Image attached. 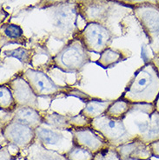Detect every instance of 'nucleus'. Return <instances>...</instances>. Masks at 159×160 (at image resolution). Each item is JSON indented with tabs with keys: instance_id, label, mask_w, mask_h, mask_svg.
I'll list each match as a JSON object with an SVG mask.
<instances>
[{
	"instance_id": "nucleus-1",
	"label": "nucleus",
	"mask_w": 159,
	"mask_h": 160,
	"mask_svg": "<svg viewBox=\"0 0 159 160\" xmlns=\"http://www.w3.org/2000/svg\"><path fill=\"white\" fill-rule=\"evenodd\" d=\"M158 95L159 70L149 61L135 72L121 98L131 104H154Z\"/></svg>"
},
{
	"instance_id": "nucleus-2",
	"label": "nucleus",
	"mask_w": 159,
	"mask_h": 160,
	"mask_svg": "<svg viewBox=\"0 0 159 160\" xmlns=\"http://www.w3.org/2000/svg\"><path fill=\"white\" fill-rule=\"evenodd\" d=\"M91 56L88 50L77 38H73L53 58L57 68L64 72L80 71L85 64L90 63Z\"/></svg>"
},
{
	"instance_id": "nucleus-3",
	"label": "nucleus",
	"mask_w": 159,
	"mask_h": 160,
	"mask_svg": "<svg viewBox=\"0 0 159 160\" xmlns=\"http://www.w3.org/2000/svg\"><path fill=\"white\" fill-rule=\"evenodd\" d=\"M134 14L139 21L143 32L149 39L151 51L159 58V7L147 4L134 8Z\"/></svg>"
},
{
	"instance_id": "nucleus-4",
	"label": "nucleus",
	"mask_w": 159,
	"mask_h": 160,
	"mask_svg": "<svg viewBox=\"0 0 159 160\" xmlns=\"http://www.w3.org/2000/svg\"><path fill=\"white\" fill-rule=\"evenodd\" d=\"M75 37L81 40L88 52L97 54L109 48L112 40V32L100 23H88L84 30L77 32Z\"/></svg>"
},
{
	"instance_id": "nucleus-5",
	"label": "nucleus",
	"mask_w": 159,
	"mask_h": 160,
	"mask_svg": "<svg viewBox=\"0 0 159 160\" xmlns=\"http://www.w3.org/2000/svg\"><path fill=\"white\" fill-rule=\"evenodd\" d=\"M76 4H59L54 13V37L56 39L64 41L74 38L77 33Z\"/></svg>"
},
{
	"instance_id": "nucleus-6",
	"label": "nucleus",
	"mask_w": 159,
	"mask_h": 160,
	"mask_svg": "<svg viewBox=\"0 0 159 160\" xmlns=\"http://www.w3.org/2000/svg\"><path fill=\"white\" fill-rule=\"evenodd\" d=\"M91 127L99 133L109 144H116L117 146L123 144L122 140L128 136V132L123 119L112 118L106 114L92 120Z\"/></svg>"
},
{
	"instance_id": "nucleus-7",
	"label": "nucleus",
	"mask_w": 159,
	"mask_h": 160,
	"mask_svg": "<svg viewBox=\"0 0 159 160\" xmlns=\"http://www.w3.org/2000/svg\"><path fill=\"white\" fill-rule=\"evenodd\" d=\"M37 97H54L64 89L57 85L46 73L34 69H27L22 74Z\"/></svg>"
},
{
	"instance_id": "nucleus-8",
	"label": "nucleus",
	"mask_w": 159,
	"mask_h": 160,
	"mask_svg": "<svg viewBox=\"0 0 159 160\" xmlns=\"http://www.w3.org/2000/svg\"><path fill=\"white\" fill-rule=\"evenodd\" d=\"M2 133L10 144L20 149L31 145L36 137L34 129L13 119L3 127Z\"/></svg>"
},
{
	"instance_id": "nucleus-9",
	"label": "nucleus",
	"mask_w": 159,
	"mask_h": 160,
	"mask_svg": "<svg viewBox=\"0 0 159 160\" xmlns=\"http://www.w3.org/2000/svg\"><path fill=\"white\" fill-rule=\"evenodd\" d=\"M75 4L77 13L88 23H103L110 11L107 0H76Z\"/></svg>"
},
{
	"instance_id": "nucleus-10",
	"label": "nucleus",
	"mask_w": 159,
	"mask_h": 160,
	"mask_svg": "<svg viewBox=\"0 0 159 160\" xmlns=\"http://www.w3.org/2000/svg\"><path fill=\"white\" fill-rule=\"evenodd\" d=\"M72 141L74 146L86 149L94 155L110 145L107 141L91 126L73 130Z\"/></svg>"
},
{
	"instance_id": "nucleus-11",
	"label": "nucleus",
	"mask_w": 159,
	"mask_h": 160,
	"mask_svg": "<svg viewBox=\"0 0 159 160\" xmlns=\"http://www.w3.org/2000/svg\"><path fill=\"white\" fill-rule=\"evenodd\" d=\"M5 84L11 89L14 99L18 106L38 108L37 96L22 75L15 77Z\"/></svg>"
},
{
	"instance_id": "nucleus-12",
	"label": "nucleus",
	"mask_w": 159,
	"mask_h": 160,
	"mask_svg": "<svg viewBox=\"0 0 159 160\" xmlns=\"http://www.w3.org/2000/svg\"><path fill=\"white\" fill-rule=\"evenodd\" d=\"M44 123L57 130H75L91 126L92 121L83 116L81 113L76 116L62 115L57 112H45L42 114Z\"/></svg>"
},
{
	"instance_id": "nucleus-13",
	"label": "nucleus",
	"mask_w": 159,
	"mask_h": 160,
	"mask_svg": "<svg viewBox=\"0 0 159 160\" xmlns=\"http://www.w3.org/2000/svg\"><path fill=\"white\" fill-rule=\"evenodd\" d=\"M117 151L119 154L121 160H150L152 152L150 145L137 138L129 143H124L117 146Z\"/></svg>"
},
{
	"instance_id": "nucleus-14",
	"label": "nucleus",
	"mask_w": 159,
	"mask_h": 160,
	"mask_svg": "<svg viewBox=\"0 0 159 160\" xmlns=\"http://www.w3.org/2000/svg\"><path fill=\"white\" fill-rule=\"evenodd\" d=\"M140 131V135L137 138L145 144H150L159 140V112L157 111L151 113L148 118L143 121L136 122Z\"/></svg>"
},
{
	"instance_id": "nucleus-15",
	"label": "nucleus",
	"mask_w": 159,
	"mask_h": 160,
	"mask_svg": "<svg viewBox=\"0 0 159 160\" xmlns=\"http://www.w3.org/2000/svg\"><path fill=\"white\" fill-rule=\"evenodd\" d=\"M12 119L34 130L44 123L43 116L41 112L37 111V109L26 106H17V108L12 113Z\"/></svg>"
},
{
	"instance_id": "nucleus-16",
	"label": "nucleus",
	"mask_w": 159,
	"mask_h": 160,
	"mask_svg": "<svg viewBox=\"0 0 159 160\" xmlns=\"http://www.w3.org/2000/svg\"><path fill=\"white\" fill-rule=\"evenodd\" d=\"M112 104L110 100H101L97 98H91L86 102V105L80 113L91 121L98 117L105 114L108 108Z\"/></svg>"
},
{
	"instance_id": "nucleus-17",
	"label": "nucleus",
	"mask_w": 159,
	"mask_h": 160,
	"mask_svg": "<svg viewBox=\"0 0 159 160\" xmlns=\"http://www.w3.org/2000/svg\"><path fill=\"white\" fill-rule=\"evenodd\" d=\"M132 105H133V104L128 102L127 100L120 98L117 100L112 102V104L110 105V107L108 108L105 114L107 116L112 118L123 119L125 117L127 116L129 112L131 111Z\"/></svg>"
},
{
	"instance_id": "nucleus-18",
	"label": "nucleus",
	"mask_w": 159,
	"mask_h": 160,
	"mask_svg": "<svg viewBox=\"0 0 159 160\" xmlns=\"http://www.w3.org/2000/svg\"><path fill=\"white\" fill-rule=\"evenodd\" d=\"M124 59L123 54L119 51H116L112 48H107L101 54L97 64H99L103 68H110L113 65L118 64L122 60Z\"/></svg>"
},
{
	"instance_id": "nucleus-19",
	"label": "nucleus",
	"mask_w": 159,
	"mask_h": 160,
	"mask_svg": "<svg viewBox=\"0 0 159 160\" xmlns=\"http://www.w3.org/2000/svg\"><path fill=\"white\" fill-rule=\"evenodd\" d=\"M17 104L14 99L11 89L6 84H1L0 87V107L4 112L13 113L17 108Z\"/></svg>"
},
{
	"instance_id": "nucleus-20",
	"label": "nucleus",
	"mask_w": 159,
	"mask_h": 160,
	"mask_svg": "<svg viewBox=\"0 0 159 160\" xmlns=\"http://www.w3.org/2000/svg\"><path fill=\"white\" fill-rule=\"evenodd\" d=\"M1 31L7 38L12 40V43H17L20 44L24 43L23 30L18 25L14 24H4L1 27Z\"/></svg>"
},
{
	"instance_id": "nucleus-21",
	"label": "nucleus",
	"mask_w": 159,
	"mask_h": 160,
	"mask_svg": "<svg viewBox=\"0 0 159 160\" xmlns=\"http://www.w3.org/2000/svg\"><path fill=\"white\" fill-rule=\"evenodd\" d=\"M35 132H36V136H37L43 144H56L59 142L62 138L58 132L51 129L42 128L40 126L35 130Z\"/></svg>"
},
{
	"instance_id": "nucleus-22",
	"label": "nucleus",
	"mask_w": 159,
	"mask_h": 160,
	"mask_svg": "<svg viewBox=\"0 0 159 160\" xmlns=\"http://www.w3.org/2000/svg\"><path fill=\"white\" fill-rule=\"evenodd\" d=\"M4 55L10 58H15L17 60H19L21 63L23 64H32V58H33V55L34 52L32 50L26 48H17L12 51H8V52H4Z\"/></svg>"
},
{
	"instance_id": "nucleus-23",
	"label": "nucleus",
	"mask_w": 159,
	"mask_h": 160,
	"mask_svg": "<svg viewBox=\"0 0 159 160\" xmlns=\"http://www.w3.org/2000/svg\"><path fill=\"white\" fill-rule=\"evenodd\" d=\"M65 157L68 160H93L94 154L86 149L74 146Z\"/></svg>"
},
{
	"instance_id": "nucleus-24",
	"label": "nucleus",
	"mask_w": 159,
	"mask_h": 160,
	"mask_svg": "<svg viewBox=\"0 0 159 160\" xmlns=\"http://www.w3.org/2000/svg\"><path fill=\"white\" fill-rule=\"evenodd\" d=\"M93 160H121V158L117 149H111L107 147L96 153Z\"/></svg>"
},
{
	"instance_id": "nucleus-25",
	"label": "nucleus",
	"mask_w": 159,
	"mask_h": 160,
	"mask_svg": "<svg viewBox=\"0 0 159 160\" xmlns=\"http://www.w3.org/2000/svg\"><path fill=\"white\" fill-rule=\"evenodd\" d=\"M121 4H127L130 6H133L134 8L142 6V5H147V4H153L157 5V0H112Z\"/></svg>"
},
{
	"instance_id": "nucleus-26",
	"label": "nucleus",
	"mask_w": 159,
	"mask_h": 160,
	"mask_svg": "<svg viewBox=\"0 0 159 160\" xmlns=\"http://www.w3.org/2000/svg\"><path fill=\"white\" fill-rule=\"evenodd\" d=\"M36 160H66L63 157L59 156L57 154H54L52 152H46V151H41L37 153L35 158Z\"/></svg>"
},
{
	"instance_id": "nucleus-27",
	"label": "nucleus",
	"mask_w": 159,
	"mask_h": 160,
	"mask_svg": "<svg viewBox=\"0 0 159 160\" xmlns=\"http://www.w3.org/2000/svg\"><path fill=\"white\" fill-rule=\"evenodd\" d=\"M68 0H40L38 6L40 8H48L51 6H56L66 3Z\"/></svg>"
},
{
	"instance_id": "nucleus-28",
	"label": "nucleus",
	"mask_w": 159,
	"mask_h": 160,
	"mask_svg": "<svg viewBox=\"0 0 159 160\" xmlns=\"http://www.w3.org/2000/svg\"><path fill=\"white\" fill-rule=\"evenodd\" d=\"M149 145H150V148L152 152V155L157 158H159V140L152 142Z\"/></svg>"
},
{
	"instance_id": "nucleus-29",
	"label": "nucleus",
	"mask_w": 159,
	"mask_h": 160,
	"mask_svg": "<svg viewBox=\"0 0 159 160\" xmlns=\"http://www.w3.org/2000/svg\"><path fill=\"white\" fill-rule=\"evenodd\" d=\"M154 104H155L156 111L159 112V95H158V97H157V100H156V102H155V103H154Z\"/></svg>"
},
{
	"instance_id": "nucleus-30",
	"label": "nucleus",
	"mask_w": 159,
	"mask_h": 160,
	"mask_svg": "<svg viewBox=\"0 0 159 160\" xmlns=\"http://www.w3.org/2000/svg\"><path fill=\"white\" fill-rule=\"evenodd\" d=\"M157 5L159 7V0H157Z\"/></svg>"
},
{
	"instance_id": "nucleus-31",
	"label": "nucleus",
	"mask_w": 159,
	"mask_h": 160,
	"mask_svg": "<svg viewBox=\"0 0 159 160\" xmlns=\"http://www.w3.org/2000/svg\"><path fill=\"white\" fill-rule=\"evenodd\" d=\"M157 59H158V60H159V58H157Z\"/></svg>"
}]
</instances>
